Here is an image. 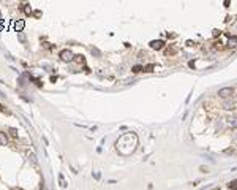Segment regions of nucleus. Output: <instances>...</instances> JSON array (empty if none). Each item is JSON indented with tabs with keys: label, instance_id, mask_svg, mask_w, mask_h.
Segmentation results:
<instances>
[{
	"label": "nucleus",
	"instance_id": "nucleus-17",
	"mask_svg": "<svg viewBox=\"0 0 237 190\" xmlns=\"http://www.w3.org/2000/svg\"><path fill=\"white\" fill-rule=\"evenodd\" d=\"M212 35H213V37H215V38H217L218 35H220V30H213V33H212Z\"/></svg>",
	"mask_w": 237,
	"mask_h": 190
},
{
	"label": "nucleus",
	"instance_id": "nucleus-9",
	"mask_svg": "<svg viewBox=\"0 0 237 190\" xmlns=\"http://www.w3.org/2000/svg\"><path fill=\"white\" fill-rule=\"evenodd\" d=\"M177 52V48H174V46H171V48H168V49H166V54L169 56V54H176Z\"/></svg>",
	"mask_w": 237,
	"mask_h": 190
},
{
	"label": "nucleus",
	"instance_id": "nucleus-12",
	"mask_svg": "<svg viewBox=\"0 0 237 190\" xmlns=\"http://www.w3.org/2000/svg\"><path fill=\"white\" fill-rule=\"evenodd\" d=\"M8 133H10V135L13 136V138H16V136H17V130H16V128H13V127H11V128H8Z\"/></svg>",
	"mask_w": 237,
	"mask_h": 190
},
{
	"label": "nucleus",
	"instance_id": "nucleus-11",
	"mask_svg": "<svg viewBox=\"0 0 237 190\" xmlns=\"http://www.w3.org/2000/svg\"><path fill=\"white\" fill-rule=\"evenodd\" d=\"M228 187H229L231 190H237V179H236V181H231Z\"/></svg>",
	"mask_w": 237,
	"mask_h": 190
},
{
	"label": "nucleus",
	"instance_id": "nucleus-8",
	"mask_svg": "<svg viewBox=\"0 0 237 190\" xmlns=\"http://www.w3.org/2000/svg\"><path fill=\"white\" fill-rule=\"evenodd\" d=\"M24 25H25V24H24V21H19V22H16V24H14V27H16L17 33H19V32H22Z\"/></svg>",
	"mask_w": 237,
	"mask_h": 190
},
{
	"label": "nucleus",
	"instance_id": "nucleus-16",
	"mask_svg": "<svg viewBox=\"0 0 237 190\" xmlns=\"http://www.w3.org/2000/svg\"><path fill=\"white\" fill-rule=\"evenodd\" d=\"M76 62H78V64H84V57H82V56H76Z\"/></svg>",
	"mask_w": 237,
	"mask_h": 190
},
{
	"label": "nucleus",
	"instance_id": "nucleus-3",
	"mask_svg": "<svg viewBox=\"0 0 237 190\" xmlns=\"http://www.w3.org/2000/svg\"><path fill=\"white\" fill-rule=\"evenodd\" d=\"M73 57H75V56H73V52H71L70 49H63V51L60 52V59L63 62H71L73 60Z\"/></svg>",
	"mask_w": 237,
	"mask_h": 190
},
{
	"label": "nucleus",
	"instance_id": "nucleus-14",
	"mask_svg": "<svg viewBox=\"0 0 237 190\" xmlns=\"http://www.w3.org/2000/svg\"><path fill=\"white\" fill-rule=\"evenodd\" d=\"M141 70H142V67H141V65H134V67H133V71H134V73H139Z\"/></svg>",
	"mask_w": 237,
	"mask_h": 190
},
{
	"label": "nucleus",
	"instance_id": "nucleus-13",
	"mask_svg": "<svg viewBox=\"0 0 237 190\" xmlns=\"http://www.w3.org/2000/svg\"><path fill=\"white\" fill-rule=\"evenodd\" d=\"M153 68H155V65L153 64H149V65H146V67L142 68L144 71H153Z\"/></svg>",
	"mask_w": 237,
	"mask_h": 190
},
{
	"label": "nucleus",
	"instance_id": "nucleus-1",
	"mask_svg": "<svg viewBox=\"0 0 237 190\" xmlns=\"http://www.w3.org/2000/svg\"><path fill=\"white\" fill-rule=\"evenodd\" d=\"M115 146H117V151L122 155H130L138 146V136L134 133H126V135H123L118 139Z\"/></svg>",
	"mask_w": 237,
	"mask_h": 190
},
{
	"label": "nucleus",
	"instance_id": "nucleus-5",
	"mask_svg": "<svg viewBox=\"0 0 237 190\" xmlns=\"http://www.w3.org/2000/svg\"><path fill=\"white\" fill-rule=\"evenodd\" d=\"M228 125L232 127V128H237V117L229 116V117H228Z\"/></svg>",
	"mask_w": 237,
	"mask_h": 190
},
{
	"label": "nucleus",
	"instance_id": "nucleus-18",
	"mask_svg": "<svg viewBox=\"0 0 237 190\" xmlns=\"http://www.w3.org/2000/svg\"><path fill=\"white\" fill-rule=\"evenodd\" d=\"M201 171H202V173H207V171H209V170H207L206 166H201Z\"/></svg>",
	"mask_w": 237,
	"mask_h": 190
},
{
	"label": "nucleus",
	"instance_id": "nucleus-6",
	"mask_svg": "<svg viewBox=\"0 0 237 190\" xmlns=\"http://www.w3.org/2000/svg\"><path fill=\"white\" fill-rule=\"evenodd\" d=\"M8 142V136L5 132H0V146H7Z\"/></svg>",
	"mask_w": 237,
	"mask_h": 190
},
{
	"label": "nucleus",
	"instance_id": "nucleus-7",
	"mask_svg": "<svg viewBox=\"0 0 237 190\" xmlns=\"http://www.w3.org/2000/svg\"><path fill=\"white\" fill-rule=\"evenodd\" d=\"M223 108H224V109H228V111H229V109H234V102L224 100V102H223Z\"/></svg>",
	"mask_w": 237,
	"mask_h": 190
},
{
	"label": "nucleus",
	"instance_id": "nucleus-15",
	"mask_svg": "<svg viewBox=\"0 0 237 190\" xmlns=\"http://www.w3.org/2000/svg\"><path fill=\"white\" fill-rule=\"evenodd\" d=\"M17 37H19V40L22 41V43H25V37H24V33H22V32H19V33H17Z\"/></svg>",
	"mask_w": 237,
	"mask_h": 190
},
{
	"label": "nucleus",
	"instance_id": "nucleus-4",
	"mask_svg": "<svg viewBox=\"0 0 237 190\" xmlns=\"http://www.w3.org/2000/svg\"><path fill=\"white\" fill-rule=\"evenodd\" d=\"M150 48L152 49H163L164 48V41H161V40H153V41H150Z\"/></svg>",
	"mask_w": 237,
	"mask_h": 190
},
{
	"label": "nucleus",
	"instance_id": "nucleus-2",
	"mask_svg": "<svg viewBox=\"0 0 237 190\" xmlns=\"http://www.w3.org/2000/svg\"><path fill=\"white\" fill-rule=\"evenodd\" d=\"M218 95H220L221 98H229V97L234 95V89L232 87H223L218 90Z\"/></svg>",
	"mask_w": 237,
	"mask_h": 190
},
{
	"label": "nucleus",
	"instance_id": "nucleus-10",
	"mask_svg": "<svg viewBox=\"0 0 237 190\" xmlns=\"http://www.w3.org/2000/svg\"><path fill=\"white\" fill-rule=\"evenodd\" d=\"M228 46H231V48L237 46V38H229V41H228Z\"/></svg>",
	"mask_w": 237,
	"mask_h": 190
}]
</instances>
